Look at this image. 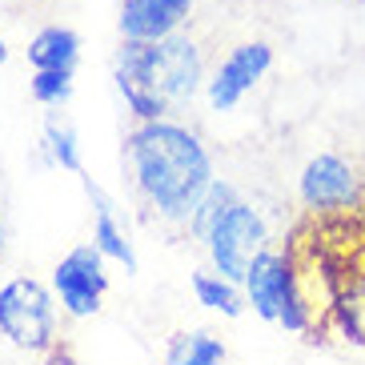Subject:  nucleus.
<instances>
[{
    "mask_svg": "<svg viewBox=\"0 0 365 365\" xmlns=\"http://www.w3.org/2000/svg\"><path fill=\"white\" fill-rule=\"evenodd\" d=\"M357 4H365V0H357Z\"/></svg>",
    "mask_w": 365,
    "mask_h": 365,
    "instance_id": "nucleus-21",
    "label": "nucleus"
},
{
    "mask_svg": "<svg viewBox=\"0 0 365 365\" xmlns=\"http://www.w3.org/2000/svg\"><path fill=\"white\" fill-rule=\"evenodd\" d=\"M329 322L349 345H365V277L349 281V285L333 297Z\"/></svg>",
    "mask_w": 365,
    "mask_h": 365,
    "instance_id": "nucleus-12",
    "label": "nucleus"
},
{
    "mask_svg": "<svg viewBox=\"0 0 365 365\" xmlns=\"http://www.w3.org/2000/svg\"><path fill=\"white\" fill-rule=\"evenodd\" d=\"M41 145L53 157V165H61L65 173L81 177V149H76V129L68 120H61V113H44L41 125Z\"/></svg>",
    "mask_w": 365,
    "mask_h": 365,
    "instance_id": "nucleus-15",
    "label": "nucleus"
},
{
    "mask_svg": "<svg viewBox=\"0 0 365 365\" xmlns=\"http://www.w3.org/2000/svg\"><path fill=\"white\" fill-rule=\"evenodd\" d=\"M125 173L157 217L189 225L197 201L213 185V157L185 125L165 117L140 120L125 140Z\"/></svg>",
    "mask_w": 365,
    "mask_h": 365,
    "instance_id": "nucleus-1",
    "label": "nucleus"
},
{
    "mask_svg": "<svg viewBox=\"0 0 365 365\" xmlns=\"http://www.w3.org/2000/svg\"><path fill=\"white\" fill-rule=\"evenodd\" d=\"M193 293L205 309L225 313V317H241V309H245V297L237 289V281L221 277V273H193Z\"/></svg>",
    "mask_w": 365,
    "mask_h": 365,
    "instance_id": "nucleus-16",
    "label": "nucleus"
},
{
    "mask_svg": "<svg viewBox=\"0 0 365 365\" xmlns=\"http://www.w3.org/2000/svg\"><path fill=\"white\" fill-rule=\"evenodd\" d=\"M81 36L65 24H48L29 41V65L33 68H76Z\"/></svg>",
    "mask_w": 365,
    "mask_h": 365,
    "instance_id": "nucleus-11",
    "label": "nucleus"
},
{
    "mask_svg": "<svg viewBox=\"0 0 365 365\" xmlns=\"http://www.w3.org/2000/svg\"><path fill=\"white\" fill-rule=\"evenodd\" d=\"M209 245V257H213L217 273L237 285H245L249 269L253 261L261 257L269 249V229H265V217L253 209V205L237 201L225 217H221V225L213 229V237L205 241Z\"/></svg>",
    "mask_w": 365,
    "mask_h": 365,
    "instance_id": "nucleus-4",
    "label": "nucleus"
},
{
    "mask_svg": "<svg viewBox=\"0 0 365 365\" xmlns=\"http://www.w3.org/2000/svg\"><path fill=\"white\" fill-rule=\"evenodd\" d=\"M44 365H76L73 345H53V349L44 354Z\"/></svg>",
    "mask_w": 365,
    "mask_h": 365,
    "instance_id": "nucleus-18",
    "label": "nucleus"
},
{
    "mask_svg": "<svg viewBox=\"0 0 365 365\" xmlns=\"http://www.w3.org/2000/svg\"><path fill=\"white\" fill-rule=\"evenodd\" d=\"M0 333L29 354H48L56 345V305L41 281L12 277L0 289Z\"/></svg>",
    "mask_w": 365,
    "mask_h": 365,
    "instance_id": "nucleus-3",
    "label": "nucleus"
},
{
    "mask_svg": "<svg viewBox=\"0 0 365 365\" xmlns=\"http://www.w3.org/2000/svg\"><path fill=\"white\" fill-rule=\"evenodd\" d=\"M53 285L56 297L73 317H93L101 309V297L108 289V273H105V253H101L93 241L88 245H76L68 257L56 261L53 269Z\"/></svg>",
    "mask_w": 365,
    "mask_h": 365,
    "instance_id": "nucleus-5",
    "label": "nucleus"
},
{
    "mask_svg": "<svg viewBox=\"0 0 365 365\" xmlns=\"http://www.w3.org/2000/svg\"><path fill=\"white\" fill-rule=\"evenodd\" d=\"M0 257H4V233H0Z\"/></svg>",
    "mask_w": 365,
    "mask_h": 365,
    "instance_id": "nucleus-20",
    "label": "nucleus"
},
{
    "mask_svg": "<svg viewBox=\"0 0 365 365\" xmlns=\"http://www.w3.org/2000/svg\"><path fill=\"white\" fill-rule=\"evenodd\" d=\"M237 201H241V197H237L233 185H229V181H217V177H213V185L205 189V197L197 201L193 217H189V233H193L197 241H209V237H213V229L221 225V217H225Z\"/></svg>",
    "mask_w": 365,
    "mask_h": 365,
    "instance_id": "nucleus-14",
    "label": "nucleus"
},
{
    "mask_svg": "<svg viewBox=\"0 0 365 365\" xmlns=\"http://www.w3.org/2000/svg\"><path fill=\"white\" fill-rule=\"evenodd\" d=\"M297 193H301V205L313 209V213H337V209H354L361 201V181H357V169L345 157L317 153L301 169Z\"/></svg>",
    "mask_w": 365,
    "mask_h": 365,
    "instance_id": "nucleus-6",
    "label": "nucleus"
},
{
    "mask_svg": "<svg viewBox=\"0 0 365 365\" xmlns=\"http://www.w3.org/2000/svg\"><path fill=\"white\" fill-rule=\"evenodd\" d=\"M289 281H293V265H289V253H277V249H265L253 269L245 277V297L253 305L261 322H277L281 313V301L289 293Z\"/></svg>",
    "mask_w": 365,
    "mask_h": 365,
    "instance_id": "nucleus-9",
    "label": "nucleus"
},
{
    "mask_svg": "<svg viewBox=\"0 0 365 365\" xmlns=\"http://www.w3.org/2000/svg\"><path fill=\"white\" fill-rule=\"evenodd\" d=\"M113 76L133 117L161 120L169 108H181L197 97L205 65L193 36L169 33L165 41H125Z\"/></svg>",
    "mask_w": 365,
    "mask_h": 365,
    "instance_id": "nucleus-2",
    "label": "nucleus"
},
{
    "mask_svg": "<svg viewBox=\"0 0 365 365\" xmlns=\"http://www.w3.org/2000/svg\"><path fill=\"white\" fill-rule=\"evenodd\" d=\"M33 97L44 108H61L73 97V68H33Z\"/></svg>",
    "mask_w": 365,
    "mask_h": 365,
    "instance_id": "nucleus-17",
    "label": "nucleus"
},
{
    "mask_svg": "<svg viewBox=\"0 0 365 365\" xmlns=\"http://www.w3.org/2000/svg\"><path fill=\"white\" fill-rule=\"evenodd\" d=\"M193 0H120L117 29L125 41H165L189 21Z\"/></svg>",
    "mask_w": 365,
    "mask_h": 365,
    "instance_id": "nucleus-8",
    "label": "nucleus"
},
{
    "mask_svg": "<svg viewBox=\"0 0 365 365\" xmlns=\"http://www.w3.org/2000/svg\"><path fill=\"white\" fill-rule=\"evenodd\" d=\"M165 365H225V345L213 333H173Z\"/></svg>",
    "mask_w": 365,
    "mask_h": 365,
    "instance_id": "nucleus-13",
    "label": "nucleus"
},
{
    "mask_svg": "<svg viewBox=\"0 0 365 365\" xmlns=\"http://www.w3.org/2000/svg\"><path fill=\"white\" fill-rule=\"evenodd\" d=\"M269 68H273V48L265 41H245V44H237V48H229V56L209 76V108L213 113L237 108L245 101V93H253V85Z\"/></svg>",
    "mask_w": 365,
    "mask_h": 365,
    "instance_id": "nucleus-7",
    "label": "nucleus"
},
{
    "mask_svg": "<svg viewBox=\"0 0 365 365\" xmlns=\"http://www.w3.org/2000/svg\"><path fill=\"white\" fill-rule=\"evenodd\" d=\"M81 181H85V193H88V201H93V209H97V217H93V245H97L105 257L120 261L125 273H137V253H133L129 237H125V229H120V217H117L113 197H108L93 177H85V173H81Z\"/></svg>",
    "mask_w": 365,
    "mask_h": 365,
    "instance_id": "nucleus-10",
    "label": "nucleus"
},
{
    "mask_svg": "<svg viewBox=\"0 0 365 365\" xmlns=\"http://www.w3.org/2000/svg\"><path fill=\"white\" fill-rule=\"evenodd\" d=\"M9 61V44H4V36H0V65Z\"/></svg>",
    "mask_w": 365,
    "mask_h": 365,
    "instance_id": "nucleus-19",
    "label": "nucleus"
}]
</instances>
